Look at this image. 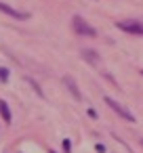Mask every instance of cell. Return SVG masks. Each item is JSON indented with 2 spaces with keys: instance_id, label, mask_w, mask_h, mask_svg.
<instances>
[{
  "instance_id": "1",
  "label": "cell",
  "mask_w": 143,
  "mask_h": 153,
  "mask_svg": "<svg viewBox=\"0 0 143 153\" xmlns=\"http://www.w3.org/2000/svg\"><path fill=\"white\" fill-rule=\"evenodd\" d=\"M72 27H74V32H76L78 36H88V38H95V36H97V30H95L93 25H88L80 15H74Z\"/></svg>"
},
{
  "instance_id": "2",
  "label": "cell",
  "mask_w": 143,
  "mask_h": 153,
  "mask_svg": "<svg viewBox=\"0 0 143 153\" xmlns=\"http://www.w3.org/2000/svg\"><path fill=\"white\" fill-rule=\"evenodd\" d=\"M116 27L126 32V34H133V36H143V23L141 21H135V19H124V21H116Z\"/></svg>"
},
{
  "instance_id": "3",
  "label": "cell",
  "mask_w": 143,
  "mask_h": 153,
  "mask_svg": "<svg viewBox=\"0 0 143 153\" xmlns=\"http://www.w3.org/2000/svg\"><path fill=\"white\" fill-rule=\"evenodd\" d=\"M105 105H109V109H112V111H116L122 120H126V122H135V115H133L128 109H124L118 101H114L112 97H105Z\"/></svg>"
},
{
  "instance_id": "4",
  "label": "cell",
  "mask_w": 143,
  "mask_h": 153,
  "mask_svg": "<svg viewBox=\"0 0 143 153\" xmlns=\"http://www.w3.org/2000/svg\"><path fill=\"white\" fill-rule=\"evenodd\" d=\"M0 11H4L7 15H11V17H15V19H28V17H30L28 13H21V11H15L13 7H9V4H4V2H0Z\"/></svg>"
},
{
  "instance_id": "5",
  "label": "cell",
  "mask_w": 143,
  "mask_h": 153,
  "mask_svg": "<svg viewBox=\"0 0 143 153\" xmlns=\"http://www.w3.org/2000/svg\"><path fill=\"white\" fill-rule=\"evenodd\" d=\"M63 82L67 84V88H70V92L74 94V99H78V101H80V99H82V94H80V90H78V86H76V82H74L72 78H67V76L63 78Z\"/></svg>"
},
{
  "instance_id": "6",
  "label": "cell",
  "mask_w": 143,
  "mask_h": 153,
  "mask_svg": "<svg viewBox=\"0 0 143 153\" xmlns=\"http://www.w3.org/2000/svg\"><path fill=\"white\" fill-rule=\"evenodd\" d=\"M0 115H2V120H4L7 124H11V120H13V115H11V109H9V105H7V101H0Z\"/></svg>"
},
{
  "instance_id": "7",
  "label": "cell",
  "mask_w": 143,
  "mask_h": 153,
  "mask_svg": "<svg viewBox=\"0 0 143 153\" xmlns=\"http://www.w3.org/2000/svg\"><path fill=\"white\" fill-rule=\"evenodd\" d=\"M82 57L88 59L91 63H97V53H95V51H88V48H86V51H82Z\"/></svg>"
},
{
  "instance_id": "8",
  "label": "cell",
  "mask_w": 143,
  "mask_h": 153,
  "mask_svg": "<svg viewBox=\"0 0 143 153\" xmlns=\"http://www.w3.org/2000/svg\"><path fill=\"white\" fill-rule=\"evenodd\" d=\"M7 80H9V69L0 67V82H7Z\"/></svg>"
},
{
  "instance_id": "9",
  "label": "cell",
  "mask_w": 143,
  "mask_h": 153,
  "mask_svg": "<svg viewBox=\"0 0 143 153\" xmlns=\"http://www.w3.org/2000/svg\"><path fill=\"white\" fill-rule=\"evenodd\" d=\"M63 149H65V151H67V153H70V149H72V143H70V140H67V138H65V140H63Z\"/></svg>"
},
{
  "instance_id": "10",
  "label": "cell",
  "mask_w": 143,
  "mask_h": 153,
  "mask_svg": "<svg viewBox=\"0 0 143 153\" xmlns=\"http://www.w3.org/2000/svg\"><path fill=\"white\" fill-rule=\"evenodd\" d=\"M141 74H143V71H141Z\"/></svg>"
},
{
  "instance_id": "11",
  "label": "cell",
  "mask_w": 143,
  "mask_h": 153,
  "mask_svg": "<svg viewBox=\"0 0 143 153\" xmlns=\"http://www.w3.org/2000/svg\"><path fill=\"white\" fill-rule=\"evenodd\" d=\"M141 143H143V140H141Z\"/></svg>"
}]
</instances>
